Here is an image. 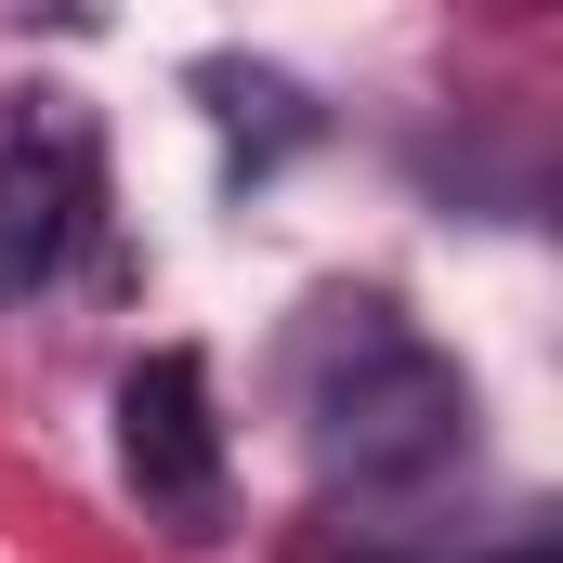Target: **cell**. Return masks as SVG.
Segmentation results:
<instances>
[{
  "mask_svg": "<svg viewBox=\"0 0 563 563\" xmlns=\"http://www.w3.org/2000/svg\"><path fill=\"white\" fill-rule=\"evenodd\" d=\"M301 432L328 485H432L472 445V380L394 301H328L301 328Z\"/></svg>",
  "mask_w": 563,
  "mask_h": 563,
  "instance_id": "1",
  "label": "cell"
},
{
  "mask_svg": "<svg viewBox=\"0 0 563 563\" xmlns=\"http://www.w3.org/2000/svg\"><path fill=\"white\" fill-rule=\"evenodd\" d=\"M92 197H106L92 106L79 92H0V301H40L79 263Z\"/></svg>",
  "mask_w": 563,
  "mask_h": 563,
  "instance_id": "2",
  "label": "cell"
},
{
  "mask_svg": "<svg viewBox=\"0 0 563 563\" xmlns=\"http://www.w3.org/2000/svg\"><path fill=\"white\" fill-rule=\"evenodd\" d=\"M119 485L144 498L157 538H184V551L223 538V420H210V367L184 341H157L119 380Z\"/></svg>",
  "mask_w": 563,
  "mask_h": 563,
  "instance_id": "3",
  "label": "cell"
}]
</instances>
